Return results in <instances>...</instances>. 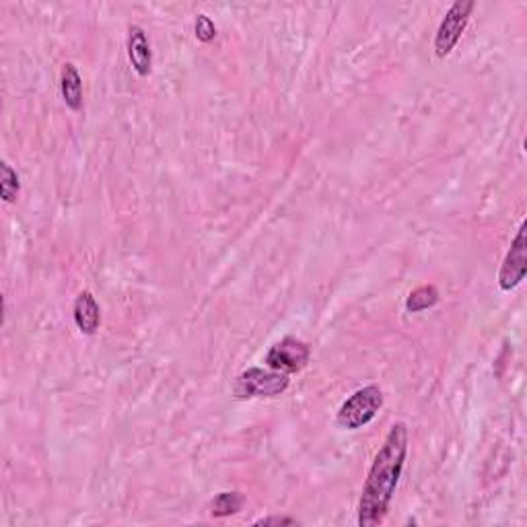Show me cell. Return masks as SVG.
<instances>
[{"mask_svg": "<svg viewBox=\"0 0 527 527\" xmlns=\"http://www.w3.org/2000/svg\"><path fill=\"white\" fill-rule=\"evenodd\" d=\"M408 455V426L395 423L389 429L384 445L373 460V465L363 484L361 499H358V517L361 527H376L384 519L392 505L395 488L400 484L404 464Z\"/></svg>", "mask_w": 527, "mask_h": 527, "instance_id": "6da1fadb", "label": "cell"}, {"mask_svg": "<svg viewBox=\"0 0 527 527\" xmlns=\"http://www.w3.org/2000/svg\"><path fill=\"white\" fill-rule=\"evenodd\" d=\"M381 408H384V392H381V387L365 385L356 389L348 400H345L338 410V416H336V423H338L340 429L358 431L369 425Z\"/></svg>", "mask_w": 527, "mask_h": 527, "instance_id": "7a4b0ae2", "label": "cell"}, {"mask_svg": "<svg viewBox=\"0 0 527 527\" xmlns=\"http://www.w3.org/2000/svg\"><path fill=\"white\" fill-rule=\"evenodd\" d=\"M291 379L287 373L259 369V366H249L237 377L233 385V395L237 400H254V398H277L285 394Z\"/></svg>", "mask_w": 527, "mask_h": 527, "instance_id": "3957f363", "label": "cell"}, {"mask_svg": "<svg viewBox=\"0 0 527 527\" xmlns=\"http://www.w3.org/2000/svg\"><path fill=\"white\" fill-rule=\"evenodd\" d=\"M473 6H476L473 0H457V3L449 6V11L445 13V17H443L437 29V35H434V54L439 58L452 54L457 42L462 40Z\"/></svg>", "mask_w": 527, "mask_h": 527, "instance_id": "277c9868", "label": "cell"}, {"mask_svg": "<svg viewBox=\"0 0 527 527\" xmlns=\"http://www.w3.org/2000/svg\"><path fill=\"white\" fill-rule=\"evenodd\" d=\"M527 223L522 220L517 233L511 241V248L507 251L505 259H503L501 270H499V287L503 293H511L522 285L525 274H527Z\"/></svg>", "mask_w": 527, "mask_h": 527, "instance_id": "5b68a950", "label": "cell"}, {"mask_svg": "<svg viewBox=\"0 0 527 527\" xmlns=\"http://www.w3.org/2000/svg\"><path fill=\"white\" fill-rule=\"evenodd\" d=\"M311 348L307 342H303L299 338H293V336H287L280 342H277L266 355V365L272 371H280L291 376V373H299L305 369L309 363Z\"/></svg>", "mask_w": 527, "mask_h": 527, "instance_id": "8992f818", "label": "cell"}, {"mask_svg": "<svg viewBox=\"0 0 527 527\" xmlns=\"http://www.w3.org/2000/svg\"><path fill=\"white\" fill-rule=\"evenodd\" d=\"M126 50H128L130 64H132V71L139 76H142V79H147V76L152 73V50H151L149 35L141 25L128 27Z\"/></svg>", "mask_w": 527, "mask_h": 527, "instance_id": "52a82bcc", "label": "cell"}, {"mask_svg": "<svg viewBox=\"0 0 527 527\" xmlns=\"http://www.w3.org/2000/svg\"><path fill=\"white\" fill-rule=\"evenodd\" d=\"M74 326L79 327L81 334L93 336L97 334L99 326H102V307H99L97 299L91 291H83L74 299L73 307Z\"/></svg>", "mask_w": 527, "mask_h": 527, "instance_id": "ba28073f", "label": "cell"}, {"mask_svg": "<svg viewBox=\"0 0 527 527\" xmlns=\"http://www.w3.org/2000/svg\"><path fill=\"white\" fill-rule=\"evenodd\" d=\"M60 93L71 112L83 110V79L79 68L73 63H66L63 66V74H60Z\"/></svg>", "mask_w": 527, "mask_h": 527, "instance_id": "9c48e42d", "label": "cell"}, {"mask_svg": "<svg viewBox=\"0 0 527 527\" xmlns=\"http://www.w3.org/2000/svg\"><path fill=\"white\" fill-rule=\"evenodd\" d=\"M243 505H246V499H243L241 493H235V491L219 493L215 499L210 501L209 511H210L212 517L223 519V517H231V515L239 513Z\"/></svg>", "mask_w": 527, "mask_h": 527, "instance_id": "30bf717a", "label": "cell"}, {"mask_svg": "<svg viewBox=\"0 0 527 527\" xmlns=\"http://www.w3.org/2000/svg\"><path fill=\"white\" fill-rule=\"evenodd\" d=\"M439 299H441V295L437 291V287H434V285H423V287L415 288V291L408 295L406 311L408 313L426 311V309L434 307V305L439 303Z\"/></svg>", "mask_w": 527, "mask_h": 527, "instance_id": "8fae6325", "label": "cell"}, {"mask_svg": "<svg viewBox=\"0 0 527 527\" xmlns=\"http://www.w3.org/2000/svg\"><path fill=\"white\" fill-rule=\"evenodd\" d=\"M21 192V181H19V173L13 170V167L3 161L0 165V196H3L5 202H15Z\"/></svg>", "mask_w": 527, "mask_h": 527, "instance_id": "7c38bea8", "label": "cell"}, {"mask_svg": "<svg viewBox=\"0 0 527 527\" xmlns=\"http://www.w3.org/2000/svg\"><path fill=\"white\" fill-rule=\"evenodd\" d=\"M194 34H196V40L202 42V44H210L212 40L217 37V25L215 21H212L209 15L200 13L194 21Z\"/></svg>", "mask_w": 527, "mask_h": 527, "instance_id": "4fadbf2b", "label": "cell"}, {"mask_svg": "<svg viewBox=\"0 0 527 527\" xmlns=\"http://www.w3.org/2000/svg\"><path fill=\"white\" fill-rule=\"evenodd\" d=\"M299 522L293 517H278V515H274V517H264V519H258L256 525H297Z\"/></svg>", "mask_w": 527, "mask_h": 527, "instance_id": "5bb4252c", "label": "cell"}]
</instances>
